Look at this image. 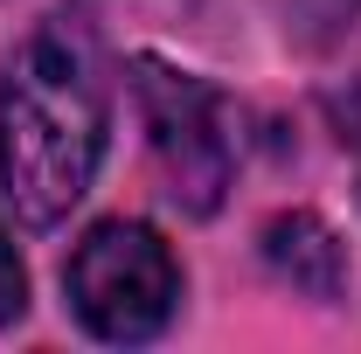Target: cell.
I'll return each mask as SVG.
<instances>
[{
  "label": "cell",
  "mask_w": 361,
  "mask_h": 354,
  "mask_svg": "<svg viewBox=\"0 0 361 354\" xmlns=\"http://www.w3.org/2000/svg\"><path fill=\"white\" fill-rule=\"evenodd\" d=\"M133 97L139 118H146V146H153V167L167 181L188 216H216L229 188V167H236V139H229V104L202 77L188 70H167L153 56L133 63Z\"/></svg>",
  "instance_id": "obj_3"
},
{
  "label": "cell",
  "mask_w": 361,
  "mask_h": 354,
  "mask_svg": "<svg viewBox=\"0 0 361 354\" xmlns=\"http://www.w3.org/2000/svg\"><path fill=\"white\" fill-rule=\"evenodd\" d=\"M21 306H28V271H21L14 243H7V229H0V326L21 319Z\"/></svg>",
  "instance_id": "obj_5"
},
{
  "label": "cell",
  "mask_w": 361,
  "mask_h": 354,
  "mask_svg": "<svg viewBox=\"0 0 361 354\" xmlns=\"http://www.w3.org/2000/svg\"><path fill=\"white\" fill-rule=\"evenodd\" d=\"M104 77L70 28H42L0 70V195L7 209L49 229L97 181L104 160Z\"/></svg>",
  "instance_id": "obj_1"
},
{
  "label": "cell",
  "mask_w": 361,
  "mask_h": 354,
  "mask_svg": "<svg viewBox=\"0 0 361 354\" xmlns=\"http://www.w3.org/2000/svg\"><path fill=\"white\" fill-rule=\"evenodd\" d=\"M264 264L278 271L292 292H306V299H334L341 278H348V250H341V236H334L319 216L292 209V216H271L264 222Z\"/></svg>",
  "instance_id": "obj_4"
},
{
  "label": "cell",
  "mask_w": 361,
  "mask_h": 354,
  "mask_svg": "<svg viewBox=\"0 0 361 354\" xmlns=\"http://www.w3.org/2000/svg\"><path fill=\"white\" fill-rule=\"evenodd\" d=\"M70 312L97 341H153L180 306V264L146 222H97L63 264Z\"/></svg>",
  "instance_id": "obj_2"
}]
</instances>
